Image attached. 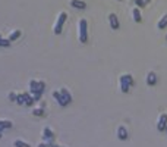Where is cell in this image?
<instances>
[{"label": "cell", "mask_w": 167, "mask_h": 147, "mask_svg": "<svg viewBox=\"0 0 167 147\" xmlns=\"http://www.w3.org/2000/svg\"><path fill=\"white\" fill-rule=\"evenodd\" d=\"M134 85V78H132V75H129V74H125V75H122L120 77V91L122 93H127L129 91V88Z\"/></svg>", "instance_id": "cell-1"}, {"label": "cell", "mask_w": 167, "mask_h": 147, "mask_svg": "<svg viewBox=\"0 0 167 147\" xmlns=\"http://www.w3.org/2000/svg\"><path fill=\"white\" fill-rule=\"evenodd\" d=\"M78 33H79V41L81 43H87L88 40V24L85 19H81L78 24Z\"/></svg>", "instance_id": "cell-2"}, {"label": "cell", "mask_w": 167, "mask_h": 147, "mask_svg": "<svg viewBox=\"0 0 167 147\" xmlns=\"http://www.w3.org/2000/svg\"><path fill=\"white\" fill-rule=\"evenodd\" d=\"M66 18H67L66 12H62V14L59 15V18H57V21H56V25H54V34L59 35V34L62 33L63 25H65V22H66Z\"/></svg>", "instance_id": "cell-3"}, {"label": "cell", "mask_w": 167, "mask_h": 147, "mask_svg": "<svg viewBox=\"0 0 167 147\" xmlns=\"http://www.w3.org/2000/svg\"><path fill=\"white\" fill-rule=\"evenodd\" d=\"M43 138H44L47 143H50V141L53 143V141H54V134H53V131H51L48 127H46L44 129H43Z\"/></svg>", "instance_id": "cell-4"}, {"label": "cell", "mask_w": 167, "mask_h": 147, "mask_svg": "<svg viewBox=\"0 0 167 147\" xmlns=\"http://www.w3.org/2000/svg\"><path fill=\"white\" fill-rule=\"evenodd\" d=\"M166 125H167V115L163 113L160 118H158V121H157V129H158V131H164Z\"/></svg>", "instance_id": "cell-5"}, {"label": "cell", "mask_w": 167, "mask_h": 147, "mask_svg": "<svg viewBox=\"0 0 167 147\" xmlns=\"http://www.w3.org/2000/svg\"><path fill=\"white\" fill-rule=\"evenodd\" d=\"M108 22H110V27L113 28V30H117L119 25H120V24H119V19H117V16H116L114 14L108 15Z\"/></svg>", "instance_id": "cell-6"}, {"label": "cell", "mask_w": 167, "mask_h": 147, "mask_svg": "<svg viewBox=\"0 0 167 147\" xmlns=\"http://www.w3.org/2000/svg\"><path fill=\"white\" fill-rule=\"evenodd\" d=\"M53 97H54V100L57 101L60 106H66V105H67L66 100L63 99V96H62L60 91H53Z\"/></svg>", "instance_id": "cell-7"}, {"label": "cell", "mask_w": 167, "mask_h": 147, "mask_svg": "<svg viewBox=\"0 0 167 147\" xmlns=\"http://www.w3.org/2000/svg\"><path fill=\"white\" fill-rule=\"evenodd\" d=\"M70 6L75 7V9H81V10H82V9L87 7V3H85L84 0H72V2H70Z\"/></svg>", "instance_id": "cell-8"}, {"label": "cell", "mask_w": 167, "mask_h": 147, "mask_svg": "<svg viewBox=\"0 0 167 147\" xmlns=\"http://www.w3.org/2000/svg\"><path fill=\"white\" fill-rule=\"evenodd\" d=\"M117 137H119V140H122V141H125L127 138V131L123 125H120V127L117 128Z\"/></svg>", "instance_id": "cell-9"}, {"label": "cell", "mask_w": 167, "mask_h": 147, "mask_svg": "<svg viewBox=\"0 0 167 147\" xmlns=\"http://www.w3.org/2000/svg\"><path fill=\"white\" fill-rule=\"evenodd\" d=\"M22 94H24V101H25V106H31L34 101H35V99H34L32 94H29V93H22Z\"/></svg>", "instance_id": "cell-10"}, {"label": "cell", "mask_w": 167, "mask_h": 147, "mask_svg": "<svg viewBox=\"0 0 167 147\" xmlns=\"http://www.w3.org/2000/svg\"><path fill=\"white\" fill-rule=\"evenodd\" d=\"M155 82H157V75H155V72H148L147 84H148V85H154Z\"/></svg>", "instance_id": "cell-11"}, {"label": "cell", "mask_w": 167, "mask_h": 147, "mask_svg": "<svg viewBox=\"0 0 167 147\" xmlns=\"http://www.w3.org/2000/svg\"><path fill=\"white\" fill-rule=\"evenodd\" d=\"M166 27H167V14L163 15V18H160L158 24H157V28H158V30H164Z\"/></svg>", "instance_id": "cell-12"}, {"label": "cell", "mask_w": 167, "mask_h": 147, "mask_svg": "<svg viewBox=\"0 0 167 147\" xmlns=\"http://www.w3.org/2000/svg\"><path fill=\"white\" fill-rule=\"evenodd\" d=\"M60 93H62V96H63V99L66 100V103H70V101H72V96H70V93L67 91L66 88H62Z\"/></svg>", "instance_id": "cell-13"}, {"label": "cell", "mask_w": 167, "mask_h": 147, "mask_svg": "<svg viewBox=\"0 0 167 147\" xmlns=\"http://www.w3.org/2000/svg\"><path fill=\"white\" fill-rule=\"evenodd\" d=\"M132 15H134V21L135 22H141V12H139V7H134V10H132Z\"/></svg>", "instance_id": "cell-14"}, {"label": "cell", "mask_w": 167, "mask_h": 147, "mask_svg": "<svg viewBox=\"0 0 167 147\" xmlns=\"http://www.w3.org/2000/svg\"><path fill=\"white\" fill-rule=\"evenodd\" d=\"M37 88H38V81H35V80L29 81V91H31V94L35 93V91H37Z\"/></svg>", "instance_id": "cell-15"}, {"label": "cell", "mask_w": 167, "mask_h": 147, "mask_svg": "<svg viewBox=\"0 0 167 147\" xmlns=\"http://www.w3.org/2000/svg\"><path fill=\"white\" fill-rule=\"evenodd\" d=\"M19 37H21V31H19V30H15L13 33L9 35V40H10V41H15V40H18Z\"/></svg>", "instance_id": "cell-16"}, {"label": "cell", "mask_w": 167, "mask_h": 147, "mask_svg": "<svg viewBox=\"0 0 167 147\" xmlns=\"http://www.w3.org/2000/svg\"><path fill=\"white\" fill-rule=\"evenodd\" d=\"M13 146L15 147H31L28 143H25V141H22V140H15Z\"/></svg>", "instance_id": "cell-17"}, {"label": "cell", "mask_w": 167, "mask_h": 147, "mask_svg": "<svg viewBox=\"0 0 167 147\" xmlns=\"http://www.w3.org/2000/svg\"><path fill=\"white\" fill-rule=\"evenodd\" d=\"M32 115H35V116H43L44 115V109L43 107H37V109L32 110Z\"/></svg>", "instance_id": "cell-18"}, {"label": "cell", "mask_w": 167, "mask_h": 147, "mask_svg": "<svg viewBox=\"0 0 167 147\" xmlns=\"http://www.w3.org/2000/svg\"><path fill=\"white\" fill-rule=\"evenodd\" d=\"M9 44H10V40L9 38H0V47H9Z\"/></svg>", "instance_id": "cell-19"}, {"label": "cell", "mask_w": 167, "mask_h": 147, "mask_svg": "<svg viewBox=\"0 0 167 147\" xmlns=\"http://www.w3.org/2000/svg\"><path fill=\"white\" fill-rule=\"evenodd\" d=\"M16 103H18V105H25V101H24V94L22 93L18 94V97H16Z\"/></svg>", "instance_id": "cell-20"}, {"label": "cell", "mask_w": 167, "mask_h": 147, "mask_svg": "<svg viewBox=\"0 0 167 147\" xmlns=\"http://www.w3.org/2000/svg\"><path fill=\"white\" fill-rule=\"evenodd\" d=\"M135 3H136V6H138V7H144V6H145V2H144V0H135Z\"/></svg>", "instance_id": "cell-21"}, {"label": "cell", "mask_w": 167, "mask_h": 147, "mask_svg": "<svg viewBox=\"0 0 167 147\" xmlns=\"http://www.w3.org/2000/svg\"><path fill=\"white\" fill-rule=\"evenodd\" d=\"M3 127H5V129L6 128H12V122L10 121H3Z\"/></svg>", "instance_id": "cell-22"}, {"label": "cell", "mask_w": 167, "mask_h": 147, "mask_svg": "<svg viewBox=\"0 0 167 147\" xmlns=\"http://www.w3.org/2000/svg\"><path fill=\"white\" fill-rule=\"evenodd\" d=\"M16 97H18V94H16V93H10V94H9L10 101H16Z\"/></svg>", "instance_id": "cell-23"}, {"label": "cell", "mask_w": 167, "mask_h": 147, "mask_svg": "<svg viewBox=\"0 0 167 147\" xmlns=\"http://www.w3.org/2000/svg\"><path fill=\"white\" fill-rule=\"evenodd\" d=\"M5 129V127H3V121H0V133Z\"/></svg>", "instance_id": "cell-24"}, {"label": "cell", "mask_w": 167, "mask_h": 147, "mask_svg": "<svg viewBox=\"0 0 167 147\" xmlns=\"http://www.w3.org/2000/svg\"><path fill=\"white\" fill-rule=\"evenodd\" d=\"M38 147H47L46 143H41V144H38Z\"/></svg>", "instance_id": "cell-25"}, {"label": "cell", "mask_w": 167, "mask_h": 147, "mask_svg": "<svg viewBox=\"0 0 167 147\" xmlns=\"http://www.w3.org/2000/svg\"><path fill=\"white\" fill-rule=\"evenodd\" d=\"M164 131H166V133H167V125H166V128H164Z\"/></svg>", "instance_id": "cell-26"}, {"label": "cell", "mask_w": 167, "mask_h": 147, "mask_svg": "<svg viewBox=\"0 0 167 147\" xmlns=\"http://www.w3.org/2000/svg\"><path fill=\"white\" fill-rule=\"evenodd\" d=\"M0 138H2V133H0Z\"/></svg>", "instance_id": "cell-27"}, {"label": "cell", "mask_w": 167, "mask_h": 147, "mask_svg": "<svg viewBox=\"0 0 167 147\" xmlns=\"http://www.w3.org/2000/svg\"><path fill=\"white\" fill-rule=\"evenodd\" d=\"M166 40H167V35H166Z\"/></svg>", "instance_id": "cell-28"}, {"label": "cell", "mask_w": 167, "mask_h": 147, "mask_svg": "<svg viewBox=\"0 0 167 147\" xmlns=\"http://www.w3.org/2000/svg\"><path fill=\"white\" fill-rule=\"evenodd\" d=\"M0 38H2V35H0Z\"/></svg>", "instance_id": "cell-29"}, {"label": "cell", "mask_w": 167, "mask_h": 147, "mask_svg": "<svg viewBox=\"0 0 167 147\" xmlns=\"http://www.w3.org/2000/svg\"><path fill=\"white\" fill-rule=\"evenodd\" d=\"M119 2H120V0H119Z\"/></svg>", "instance_id": "cell-30"}]
</instances>
